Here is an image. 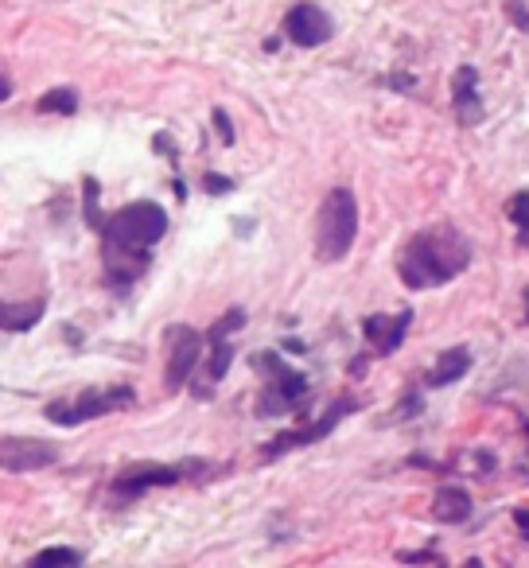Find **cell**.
Returning <instances> with one entry per match:
<instances>
[{"instance_id": "1", "label": "cell", "mask_w": 529, "mask_h": 568, "mask_svg": "<svg viewBox=\"0 0 529 568\" xmlns=\"http://www.w3.org/2000/svg\"><path fill=\"white\" fill-rule=\"evenodd\" d=\"M168 234V211L152 199L125 203L121 211L102 218V277L113 292H125L144 277L152 265V246Z\"/></svg>"}, {"instance_id": "2", "label": "cell", "mask_w": 529, "mask_h": 568, "mask_svg": "<svg viewBox=\"0 0 529 568\" xmlns=\"http://www.w3.org/2000/svg\"><path fill=\"white\" fill-rule=\"evenodd\" d=\"M467 265H471L467 238L452 230L448 222H440V226H428L405 242L401 257H397V277L409 288L424 292V288H440V284L456 281Z\"/></svg>"}, {"instance_id": "3", "label": "cell", "mask_w": 529, "mask_h": 568, "mask_svg": "<svg viewBox=\"0 0 529 568\" xmlns=\"http://www.w3.org/2000/svg\"><path fill=\"white\" fill-rule=\"evenodd\" d=\"M354 238H358V199L351 187H335L327 191L316 214V257L335 265L351 253Z\"/></svg>"}, {"instance_id": "4", "label": "cell", "mask_w": 529, "mask_h": 568, "mask_svg": "<svg viewBox=\"0 0 529 568\" xmlns=\"http://www.w3.org/2000/svg\"><path fill=\"white\" fill-rule=\"evenodd\" d=\"M133 401H137V393L129 390V386L82 390L78 397H71V401H47L43 417H47L51 425L74 428V425H86V421H98V417H109V413H121V409H129Z\"/></svg>"}, {"instance_id": "5", "label": "cell", "mask_w": 529, "mask_h": 568, "mask_svg": "<svg viewBox=\"0 0 529 568\" xmlns=\"http://www.w3.org/2000/svg\"><path fill=\"white\" fill-rule=\"evenodd\" d=\"M253 366L269 378V382H265V393H261V401H257L261 417H277V413H292V409H300V401L308 397V378H304L300 370L284 366V358L277 355V351H261V355L253 358Z\"/></svg>"}, {"instance_id": "6", "label": "cell", "mask_w": 529, "mask_h": 568, "mask_svg": "<svg viewBox=\"0 0 529 568\" xmlns=\"http://www.w3.org/2000/svg\"><path fill=\"white\" fill-rule=\"evenodd\" d=\"M195 471H211V463H203V460L133 463V467H125V471L113 479L109 495H113V502H137L144 491H152V487H176V483H183V479H191Z\"/></svg>"}, {"instance_id": "7", "label": "cell", "mask_w": 529, "mask_h": 568, "mask_svg": "<svg viewBox=\"0 0 529 568\" xmlns=\"http://www.w3.org/2000/svg\"><path fill=\"white\" fill-rule=\"evenodd\" d=\"M164 339H168V366H164V382H168V393H176L191 382V374H195V366H199V358H203V343H207V335H199V331H195V327H187V323H176V327H168V331H164Z\"/></svg>"}, {"instance_id": "8", "label": "cell", "mask_w": 529, "mask_h": 568, "mask_svg": "<svg viewBox=\"0 0 529 568\" xmlns=\"http://www.w3.org/2000/svg\"><path fill=\"white\" fill-rule=\"evenodd\" d=\"M246 327V312L242 308H230L222 320L214 323L211 331H207V343H211V355H207V366H203V386H199V397H211L214 386L226 378V370H230V362H234V347H230V335L234 331H242Z\"/></svg>"}, {"instance_id": "9", "label": "cell", "mask_w": 529, "mask_h": 568, "mask_svg": "<svg viewBox=\"0 0 529 568\" xmlns=\"http://www.w3.org/2000/svg\"><path fill=\"white\" fill-rule=\"evenodd\" d=\"M351 409H358V401L354 397H343V401H335L319 421H312V425L304 428H288V432H281L277 440H269V448H265V460H277V456H284V452H296V448H308V444H319L323 436H331L335 432V425L351 413Z\"/></svg>"}, {"instance_id": "10", "label": "cell", "mask_w": 529, "mask_h": 568, "mask_svg": "<svg viewBox=\"0 0 529 568\" xmlns=\"http://www.w3.org/2000/svg\"><path fill=\"white\" fill-rule=\"evenodd\" d=\"M59 463V448L51 440H36V436H4L0 440V471H43Z\"/></svg>"}, {"instance_id": "11", "label": "cell", "mask_w": 529, "mask_h": 568, "mask_svg": "<svg viewBox=\"0 0 529 568\" xmlns=\"http://www.w3.org/2000/svg\"><path fill=\"white\" fill-rule=\"evenodd\" d=\"M331 32H335V24L319 4H292L284 16V36L300 47H319L331 39Z\"/></svg>"}, {"instance_id": "12", "label": "cell", "mask_w": 529, "mask_h": 568, "mask_svg": "<svg viewBox=\"0 0 529 568\" xmlns=\"http://www.w3.org/2000/svg\"><path fill=\"white\" fill-rule=\"evenodd\" d=\"M409 323H413V312H409V308L397 312V316H366V320H362V335H366V343L374 347V355H393V351L401 347Z\"/></svg>"}, {"instance_id": "13", "label": "cell", "mask_w": 529, "mask_h": 568, "mask_svg": "<svg viewBox=\"0 0 529 568\" xmlns=\"http://www.w3.org/2000/svg\"><path fill=\"white\" fill-rule=\"evenodd\" d=\"M479 71L475 67H459L452 78V98H456L459 125H479L483 121V102H479Z\"/></svg>"}, {"instance_id": "14", "label": "cell", "mask_w": 529, "mask_h": 568, "mask_svg": "<svg viewBox=\"0 0 529 568\" xmlns=\"http://www.w3.org/2000/svg\"><path fill=\"white\" fill-rule=\"evenodd\" d=\"M432 518H436V522H448V526L467 522V518H471V495H467L463 487H456V483L440 487L436 498H432Z\"/></svg>"}, {"instance_id": "15", "label": "cell", "mask_w": 529, "mask_h": 568, "mask_svg": "<svg viewBox=\"0 0 529 568\" xmlns=\"http://www.w3.org/2000/svg\"><path fill=\"white\" fill-rule=\"evenodd\" d=\"M43 312H47V296H39V300H28V304H12V300H0V331H12V335H20V331H32V327L43 320Z\"/></svg>"}, {"instance_id": "16", "label": "cell", "mask_w": 529, "mask_h": 568, "mask_svg": "<svg viewBox=\"0 0 529 568\" xmlns=\"http://www.w3.org/2000/svg\"><path fill=\"white\" fill-rule=\"evenodd\" d=\"M467 370H471V351H467V347H448L444 355L436 358V366H432V374H428V386H432V390L452 386Z\"/></svg>"}, {"instance_id": "17", "label": "cell", "mask_w": 529, "mask_h": 568, "mask_svg": "<svg viewBox=\"0 0 529 568\" xmlns=\"http://www.w3.org/2000/svg\"><path fill=\"white\" fill-rule=\"evenodd\" d=\"M36 113H59V117H71V113H78V90H71V86H55V90H47V94L36 102Z\"/></svg>"}, {"instance_id": "18", "label": "cell", "mask_w": 529, "mask_h": 568, "mask_svg": "<svg viewBox=\"0 0 529 568\" xmlns=\"http://www.w3.org/2000/svg\"><path fill=\"white\" fill-rule=\"evenodd\" d=\"M98 199H102V187H98V179L94 176H82V218H86V226L98 234V226H102V207H98Z\"/></svg>"}, {"instance_id": "19", "label": "cell", "mask_w": 529, "mask_h": 568, "mask_svg": "<svg viewBox=\"0 0 529 568\" xmlns=\"http://www.w3.org/2000/svg\"><path fill=\"white\" fill-rule=\"evenodd\" d=\"M32 565H82V553L67 549V545H51V549H39Z\"/></svg>"}, {"instance_id": "20", "label": "cell", "mask_w": 529, "mask_h": 568, "mask_svg": "<svg viewBox=\"0 0 529 568\" xmlns=\"http://www.w3.org/2000/svg\"><path fill=\"white\" fill-rule=\"evenodd\" d=\"M506 214L514 218V226H518V234H522V242L529 246V191H518L514 199H510V207Z\"/></svg>"}, {"instance_id": "21", "label": "cell", "mask_w": 529, "mask_h": 568, "mask_svg": "<svg viewBox=\"0 0 529 568\" xmlns=\"http://www.w3.org/2000/svg\"><path fill=\"white\" fill-rule=\"evenodd\" d=\"M203 187H207L211 195H226V191H234V179L218 176V172H207V176H203Z\"/></svg>"}, {"instance_id": "22", "label": "cell", "mask_w": 529, "mask_h": 568, "mask_svg": "<svg viewBox=\"0 0 529 568\" xmlns=\"http://www.w3.org/2000/svg\"><path fill=\"white\" fill-rule=\"evenodd\" d=\"M506 8H510V20L529 32V4H522V0H506Z\"/></svg>"}, {"instance_id": "23", "label": "cell", "mask_w": 529, "mask_h": 568, "mask_svg": "<svg viewBox=\"0 0 529 568\" xmlns=\"http://www.w3.org/2000/svg\"><path fill=\"white\" fill-rule=\"evenodd\" d=\"M214 125H218V137H222V144H234V125H230V117H226L222 109H214Z\"/></svg>"}, {"instance_id": "24", "label": "cell", "mask_w": 529, "mask_h": 568, "mask_svg": "<svg viewBox=\"0 0 529 568\" xmlns=\"http://www.w3.org/2000/svg\"><path fill=\"white\" fill-rule=\"evenodd\" d=\"M8 98H12V78L0 74V102H8Z\"/></svg>"}, {"instance_id": "25", "label": "cell", "mask_w": 529, "mask_h": 568, "mask_svg": "<svg viewBox=\"0 0 529 568\" xmlns=\"http://www.w3.org/2000/svg\"><path fill=\"white\" fill-rule=\"evenodd\" d=\"M401 561H440L436 553H401Z\"/></svg>"}, {"instance_id": "26", "label": "cell", "mask_w": 529, "mask_h": 568, "mask_svg": "<svg viewBox=\"0 0 529 568\" xmlns=\"http://www.w3.org/2000/svg\"><path fill=\"white\" fill-rule=\"evenodd\" d=\"M514 522H518V530L529 537V510H518V514H514Z\"/></svg>"}, {"instance_id": "27", "label": "cell", "mask_w": 529, "mask_h": 568, "mask_svg": "<svg viewBox=\"0 0 529 568\" xmlns=\"http://www.w3.org/2000/svg\"><path fill=\"white\" fill-rule=\"evenodd\" d=\"M522 323H529V288H526V320H522Z\"/></svg>"}]
</instances>
